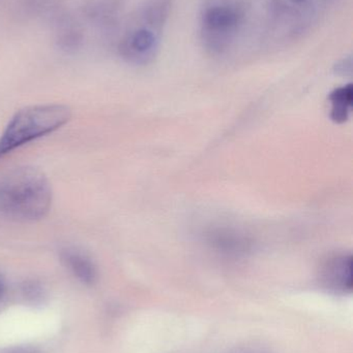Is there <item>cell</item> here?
Here are the masks:
<instances>
[{"label": "cell", "instance_id": "6da1fadb", "mask_svg": "<svg viewBox=\"0 0 353 353\" xmlns=\"http://www.w3.org/2000/svg\"><path fill=\"white\" fill-rule=\"evenodd\" d=\"M340 0H263V34L271 45H288L306 37Z\"/></svg>", "mask_w": 353, "mask_h": 353}, {"label": "cell", "instance_id": "7a4b0ae2", "mask_svg": "<svg viewBox=\"0 0 353 353\" xmlns=\"http://www.w3.org/2000/svg\"><path fill=\"white\" fill-rule=\"evenodd\" d=\"M251 0H203L199 10L198 32L203 49L222 56L246 35L252 21Z\"/></svg>", "mask_w": 353, "mask_h": 353}, {"label": "cell", "instance_id": "3957f363", "mask_svg": "<svg viewBox=\"0 0 353 353\" xmlns=\"http://www.w3.org/2000/svg\"><path fill=\"white\" fill-rule=\"evenodd\" d=\"M52 203L49 181L35 168H17L0 176V213L35 221L47 215Z\"/></svg>", "mask_w": 353, "mask_h": 353}, {"label": "cell", "instance_id": "277c9868", "mask_svg": "<svg viewBox=\"0 0 353 353\" xmlns=\"http://www.w3.org/2000/svg\"><path fill=\"white\" fill-rule=\"evenodd\" d=\"M172 10V0H146L134 25L118 45L120 55L128 63L146 65L157 57Z\"/></svg>", "mask_w": 353, "mask_h": 353}, {"label": "cell", "instance_id": "5b68a950", "mask_svg": "<svg viewBox=\"0 0 353 353\" xmlns=\"http://www.w3.org/2000/svg\"><path fill=\"white\" fill-rule=\"evenodd\" d=\"M72 112L62 105L27 107L17 112L0 137V159L68 123Z\"/></svg>", "mask_w": 353, "mask_h": 353}, {"label": "cell", "instance_id": "8992f818", "mask_svg": "<svg viewBox=\"0 0 353 353\" xmlns=\"http://www.w3.org/2000/svg\"><path fill=\"white\" fill-rule=\"evenodd\" d=\"M321 280L329 290L337 292H350L353 288L352 256L338 254L330 257L321 271Z\"/></svg>", "mask_w": 353, "mask_h": 353}, {"label": "cell", "instance_id": "52a82bcc", "mask_svg": "<svg viewBox=\"0 0 353 353\" xmlns=\"http://www.w3.org/2000/svg\"><path fill=\"white\" fill-rule=\"evenodd\" d=\"M62 261L70 272L83 283L93 284L97 280V270L93 261L77 250L64 251L61 254Z\"/></svg>", "mask_w": 353, "mask_h": 353}, {"label": "cell", "instance_id": "ba28073f", "mask_svg": "<svg viewBox=\"0 0 353 353\" xmlns=\"http://www.w3.org/2000/svg\"><path fill=\"white\" fill-rule=\"evenodd\" d=\"M330 103H331V118L336 123H344L350 118L352 112L353 101L352 84L344 85V86L336 88L330 94Z\"/></svg>", "mask_w": 353, "mask_h": 353}, {"label": "cell", "instance_id": "9c48e42d", "mask_svg": "<svg viewBox=\"0 0 353 353\" xmlns=\"http://www.w3.org/2000/svg\"><path fill=\"white\" fill-rule=\"evenodd\" d=\"M82 41V30L72 19H64L58 25L57 43L61 49L74 51L80 47Z\"/></svg>", "mask_w": 353, "mask_h": 353}, {"label": "cell", "instance_id": "30bf717a", "mask_svg": "<svg viewBox=\"0 0 353 353\" xmlns=\"http://www.w3.org/2000/svg\"><path fill=\"white\" fill-rule=\"evenodd\" d=\"M337 72L339 74H346V72H352V58H345L337 65Z\"/></svg>", "mask_w": 353, "mask_h": 353}, {"label": "cell", "instance_id": "8fae6325", "mask_svg": "<svg viewBox=\"0 0 353 353\" xmlns=\"http://www.w3.org/2000/svg\"><path fill=\"white\" fill-rule=\"evenodd\" d=\"M17 353H32V352H17Z\"/></svg>", "mask_w": 353, "mask_h": 353}, {"label": "cell", "instance_id": "7c38bea8", "mask_svg": "<svg viewBox=\"0 0 353 353\" xmlns=\"http://www.w3.org/2000/svg\"><path fill=\"white\" fill-rule=\"evenodd\" d=\"M0 292H1V284H0Z\"/></svg>", "mask_w": 353, "mask_h": 353}]
</instances>
